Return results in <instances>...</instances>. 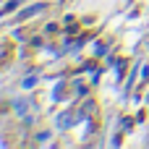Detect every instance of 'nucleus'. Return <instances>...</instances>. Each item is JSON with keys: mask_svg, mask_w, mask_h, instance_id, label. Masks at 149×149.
Listing matches in <instances>:
<instances>
[{"mask_svg": "<svg viewBox=\"0 0 149 149\" xmlns=\"http://www.w3.org/2000/svg\"><path fill=\"white\" fill-rule=\"evenodd\" d=\"M26 110H29V100H16V113L26 115Z\"/></svg>", "mask_w": 149, "mask_h": 149, "instance_id": "obj_1", "label": "nucleus"}]
</instances>
